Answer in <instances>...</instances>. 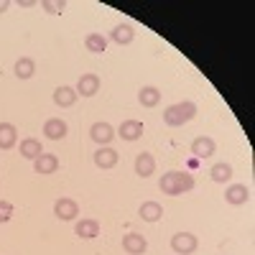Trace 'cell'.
Returning a JSON list of instances; mask_svg holds the SVG:
<instances>
[{
	"label": "cell",
	"instance_id": "cell-20",
	"mask_svg": "<svg viewBox=\"0 0 255 255\" xmlns=\"http://www.w3.org/2000/svg\"><path fill=\"white\" fill-rule=\"evenodd\" d=\"M110 38L115 41V44H120V46H125V44H130V41L135 38V31L128 26V23H120V26H115L113 28V33H110Z\"/></svg>",
	"mask_w": 255,
	"mask_h": 255
},
{
	"label": "cell",
	"instance_id": "cell-11",
	"mask_svg": "<svg viewBox=\"0 0 255 255\" xmlns=\"http://www.w3.org/2000/svg\"><path fill=\"white\" fill-rule=\"evenodd\" d=\"M118 158H120L118 151H115V148H110V145H100L97 153H95V163L100 168H113L118 163Z\"/></svg>",
	"mask_w": 255,
	"mask_h": 255
},
{
	"label": "cell",
	"instance_id": "cell-14",
	"mask_svg": "<svg viewBox=\"0 0 255 255\" xmlns=\"http://www.w3.org/2000/svg\"><path fill=\"white\" fill-rule=\"evenodd\" d=\"M15 143H18V130H15V125L0 123V148H3V151H10Z\"/></svg>",
	"mask_w": 255,
	"mask_h": 255
},
{
	"label": "cell",
	"instance_id": "cell-10",
	"mask_svg": "<svg viewBox=\"0 0 255 255\" xmlns=\"http://www.w3.org/2000/svg\"><path fill=\"white\" fill-rule=\"evenodd\" d=\"M118 135L123 140H138L143 135V123H138V120H123L120 128H118Z\"/></svg>",
	"mask_w": 255,
	"mask_h": 255
},
{
	"label": "cell",
	"instance_id": "cell-2",
	"mask_svg": "<svg viewBox=\"0 0 255 255\" xmlns=\"http://www.w3.org/2000/svg\"><path fill=\"white\" fill-rule=\"evenodd\" d=\"M197 118V105L194 102H179V105H171V108L163 110V123L171 125V128H179L189 120Z\"/></svg>",
	"mask_w": 255,
	"mask_h": 255
},
{
	"label": "cell",
	"instance_id": "cell-17",
	"mask_svg": "<svg viewBox=\"0 0 255 255\" xmlns=\"http://www.w3.org/2000/svg\"><path fill=\"white\" fill-rule=\"evenodd\" d=\"M138 215H140L145 222H158V220L163 217V209H161L158 202H143L140 209H138Z\"/></svg>",
	"mask_w": 255,
	"mask_h": 255
},
{
	"label": "cell",
	"instance_id": "cell-23",
	"mask_svg": "<svg viewBox=\"0 0 255 255\" xmlns=\"http://www.w3.org/2000/svg\"><path fill=\"white\" fill-rule=\"evenodd\" d=\"M33 72H36L33 59L23 56V59H18V61H15V77H18V79H31V77H33Z\"/></svg>",
	"mask_w": 255,
	"mask_h": 255
},
{
	"label": "cell",
	"instance_id": "cell-15",
	"mask_svg": "<svg viewBox=\"0 0 255 255\" xmlns=\"http://www.w3.org/2000/svg\"><path fill=\"white\" fill-rule=\"evenodd\" d=\"M153 171H156L153 156H151V153H138V158H135V174H138L140 179H148Z\"/></svg>",
	"mask_w": 255,
	"mask_h": 255
},
{
	"label": "cell",
	"instance_id": "cell-8",
	"mask_svg": "<svg viewBox=\"0 0 255 255\" xmlns=\"http://www.w3.org/2000/svg\"><path fill=\"white\" fill-rule=\"evenodd\" d=\"M123 250L128 255H143L148 250V243L143 235H138V232H130V235H125L123 238Z\"/></svg>",
	"mask_w": 255,
	"mask_h": 255
},
{
	"label": "cell",
	"instance_id": "cell-7",
	"mask_svg": "<svg viewBox=\"0 0 255 255\" xmlns=\"http://www.w3.org/2000/svg\"><path fill=\"white\" fill-rule=\"evenodd\" d=\"M100 92V77L97 74H82L77 82V95L82 97H95Z\"/></svg>",
	"mask_w": 255,
	"mask_h": 255
},
{
	"label": "cell",
	"instance_id": "cell-13",
	"mask_svg": "<svg viewBox=\"0 0 255 255\" xmlns=\"http://www.w3.org/2000/svg\"><path fill=\"white\" fill-rule=\"evenodd\" d=\"M44 133L51 140H61L64 135H67V123H64L61 118H51V120L44 123Z\"/></svg>",
	"mask_w": 255,
	"mask_h": 255
},
{
	"label": "cell",
	"instance_id": "cell-3",
	"mask_svg": "<svg viewBox=\"0 0 255 255\" xmlns=\"http://www.w3.org/2000/svg\"><path fill=\"white\" fill-rule=\"evenodd\" d=\"M197 235H191V232H176V235L171 238V250L176 255H191L197 250Z\"/></svg>",
	"mask_w": 255,
	"mask_h": 255
},
{
	"label": "cell",
	"instance_id": "cell-6",
	"mask_svg": "<svg viewBox=\"0 0 255 255\" xmlns=\"http://www.w3.org/2000/svg\"><path fill=\"white\" fill-rule=\"evenodd\" d=\"M215 151H217L215 140L207 135H199L191 140V153H194V158H209V156H215Z\"/></svg>",
	"mask_w": 255,
	"mask_h": 255
},
{
	"label": "cell",
	"instance_id": "cell-4",
	"mask_svg": "<svg viewBox=\"0 0 255 255\" xmlns=\"http://www.w3.org/2000/svg\"><path fill=\"white\" fill-rule=\"evenodd\" d=\"M54 215H56L59 220H64V222H69V220H74V217L79 215V204H77L74 199H69V197H61V199H56V204H54Z\"/></svg>",
	"mask_w": 255,
	"mask_h": 255
},
{
	"label": "cell",
	"instance_id": "cell-9",
	"mask_svg": "<svg viewBox=\"0 0 255 255\" xmlns=\"http://www.w3.org/2000/svg\"><path fill=\"white\" fill-rule=\"evenodd\" d=\"M33 168H36V174H41V176L56 174V168H59V158H56L54 153H41V156L33 161Z\"/></svg>",
	"mask_w": 255,
	"mask_h": 255
},
{
	"label": "cell",
	"instance_id": "cell-21",
	"mask_svg": "<svg viewBox=\"0 0 255 255\" xmlns=\"http://www.w3.org/2000/svg\"><path fill=\"white\" fill-rule=\"evenodd\" d=\"M138 102L143 105V108H156V105L161 102V92H158L156 87H140Z\"/></svg>",
	"mask_w": 255,
	"mask_h": 255
},
{
	"label": "cell",
	"instance_id": "cell-27",
	"mask_svg": "<svg viewBox=\"0 0 255 255\" xmlns=\"http://www.w3.org/2000/svg\"><path fill=\"white\" fill-rule=\"evenodd\" d=\"M5 10H8V3L3 0V3H0V13H5Z\"/></svg>",
	"mask_w": 255,
	"mask_h": 255
},
{
	"label": "cell",
	"instance_id": "cell-12",
	"mask_svg": "<svg viewBox=\"0 0 255 255\" xmlns=\"http://www.w3.org/2000/svg\"><path fill=\"white\" fill-rule=\"evenodd\" d=\"M225 199H227L230 204H245V202L250 199V189H248L245 184H232V186H227V191H225Z\"/></svg>",
	"mask_w": 255,
	"mask_h": 255
},
{
	"label": "cell",
	"instance_id": "cell-24",
	"mask_svg": "<svg viewBox=\"0 0 255 255\" xmlns=\"http://www.w3.org/2000/svg\"><path fill=\"white\" fill-rule=\"evenodd\" d=\"M209 174H212V181L225 184V181H230V179H232V166H230V163H215Z\"/></svg>",
	"mask_w": 255,
	"mask_h": 255
},
{
	"label": "cell",
	"instance_id": "cell-16",
	"mask_svg": "<svg viewBox=\"0 0 255 255\" xmlns=\"http://www.w3.org/2000/svg\"><path fill=\"white\" fill-rule=\"evenodd\" d=\"M74 232H77L82 240H92V238L100 235V222L97 220H79L77 227H74Z\"/></svg>",
	"mask_w": 255,
	"mask_h": 255
},
{
	"label": "cell",
	"instance_id": "cell-18",
	"mask_svg": "<svg viewBox=\"0 0 255 255\" xmlns=\"http://www.w3.org/2000/svg\"><path fill=\"white\" fill-rule=\"evenodd\" d=\"M77 90L74 87H59L56 92H54V102L59 105V108H72V105L77 102Z\"/></svg>",
	"mask_w": 255,
	"mask_h": 255
},
{
	"label": "cell",
	"instance_id": "cell-1",
	"mask_svg": "<svg viewBox=\"0 0 255 255\" xmlns=\"http://www.w3.org/2000/svg\"><path fill=\"white\" fill-rule=\"evenodd\" d=\"M161 191L168 197H179V194H186V191L194 189V176L186 174V171H168L161 176L158 181Z\"/></svg>",
	"mask_w": 255,
	"mask_h": 255
},
{
	"label": "cell",
	"instance_id": "cell-26",
	"mask_svg": "<svg viewBox=\"0 0 255 255\" xmlns=\"http://www.w3.org/2000/svg\"><path fill=\"white\" fill-rule=\"evenodd\" d=\"M41 8H44L46 13H51V15H56V13H61L64 8H67V3H61V0H44V3H41Z\"/></svg>",
	"mask_w": 255,
	"mask_h": 255
},
{
	"label": "cell",
	"instance_id": "cell-25",
	"mask_svg": "<svg viewBox=\"0 0 255 255\" xmlns=\"http://www.w3.org/2000/svg\"><path fill=\"white\" fill-rule=\"evenodd\" d=\"M10 217H13V204L5 202V199H0V225L10 222Z\"/></svg>",
	"mask_w": 255,
	"mask_h": 255
},
{
	"label": "cell",
	"instance_id": "cell-19",
	"mask_svg": "<svg viewBox=\"0 0 255 255\" xmlns=\"http://www.w3.org/2000/svg\"><path fill=\"white\" fill-rule=\"evenodd\" d=\"M41 153H44V148H41V140H36V138H26V140H20V156H23V158L36 161Z\"/></svg>",
	"mask_w": 255,
	"mask_h": 255
},
{
	"label": "cell",
	"instance_id": "cell-22",
	"mask_svg": "<svg viewBox=\"0 0 255 255\" xmlns=\"http://www.w3.org/2000/svg\"><path fill=\"white\" fill-rule=\"evenodd\" d=\"M84 46H87V51H92V54H102L105 49H108V38H105L102 33H87Z\"/></svg>",
	"mask_w": 255,
	"mask_h": 255
},
{
	"label": "cell",
	"instance_id": "cell-5",
	"mask_svg": "<svg viewBox=\"0 0 255 255\" xmlns=\"http://www.w3.org/2000/svg\"><path fill=\"white\" fill-rule=\"evenodd\" d=\"M90 138L97 143V145H110V140L115 138V128L110 123H95L90 128Z\"/></svg>",
	"mask_w": 255,
	"mask_h": 255
}]
</instances>
